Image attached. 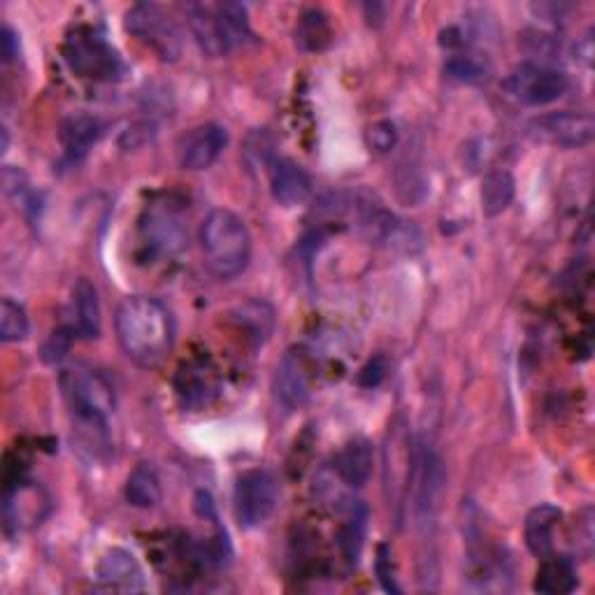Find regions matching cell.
<instances>
[{
    "instance_id": "1",
    "label": "cell",
    "mask_w": 595,
    "mask_h": 595,
    "mask_svg": "<svg viewBox=\"0 0 595 595\" xmlns=\"http://www.w3.org/2000/svg\"><path fill=\"white\" fill-rule=\"evenodd\" d=\"M61 391L77 449L91 460L108 458L112 452L108 424L117 407L112 381L91 366H72L61 373Z\"/></svg>"
},
{
    "instance_id": "2",
    "label": "cell",
    "mask_w": 595,
    "mask_h": 595,
    "mask_svg": "<svg viewBox=\"0 0 595 595\" xmlns=\"http://www.w3.org/2000/svg\"><path fill=\"white\" fill-rule=\"evenodd\" d=\"M115 330L121 351L138 368L163 366L175 349L177 328L168 305L153 296H126L115 315Z\"/></svg>"
},
{
    "instance_id": "3",
    "label": "cell",
    "mask_w": 595,
    "mask_h": 595,
    "mask_svg": "<svg viewBox=\"0 0 595 595\" xmlns=\"http://www.w3.org/2000/svg\"><path fill=\"white\" fill-rule=\"evenodd\" d=\"M200 249L207 270L215 277L236 279L249 268L251 232L236 212L212 210L200 224Z\"/></svg>"
},
{
    "instance_id": "4",
    "label": "cell",
    "mask_w": 595,
    "mask_h": 595,
    "mask_svg": "<svg viewBox=\"0 0 595 595\" xmlns=\"http://www.w3.org/2000/svg\"><path fill=\"white\" fill-rule=\"evenodd\" d=\"M63 61L77 77L93 82H119L128 72L119 51L96 26H77L68 33Z\"/></svg>"
},
{
    "instance_id": "5",
    "label": "cell",
    "mask_w": 595,
    "mask_h": 595,
    "mask_svg": "<svg viewBox=\"0 0 595 595\" xmlns=\"http://www.w3.org/2000/svg\"><path fill=\"white\" fill-rule=\"evenodd\" d=\"M140 240L153 256H172L185 247L187 219L185 207L172 196L147 202L140 217Z\"/></svg>"
},
{
    "instance_id": "6",
    "label": "cell",
    "mask_w": 595,
    "mask_h": 595,
    "mask_svg": "<svg viewBox=\"0 0 595 595\" xmlns=\"http://www.w3.org/2000/svg\"><path fill=\"white\" fill-rule=\"evenodd\" d=\"M123 26L128 33L147 44L161 61H177L182 54V33L159 6H133L123 17Z\"/></svg>"
},
{
    "instance_id": "7",
    "label": "cell",
    "mask_w": 595,
    "mask_h": 595,
    "mask_svg": "<svg viewBox=\"0 0 595 595\" xmlns=\"http://www.w3.org/2000/svg\"><path fill=\"white\" fill-rule=\"evenodd\" d=\"M503 89L507 91L509 98L522 102V106L542 108L552 106V102L565 96L567 77L561 70L549 68L545 63L524 61L505 77Z\"/></svg>"
},
{
    "instance_id": "8",
    "label": "cell",
    "mask_w": 595,
    "mask_h": 595,
    "mask_svg": "<svg viewBox=\"0 0 595 595\" xmlns=\"http://www.w3.org/2000/svg\"><path fill=\"white\" fill-rule=\"evenodd\" d=\"M279 503V484L268 470H249L238 477L232 488V512L242 528H261L275 514Z\"/></svg>"
},
{
    "instance_id": "9",
    "label": "cell",
    "mask_w": 595,
    "mask_h": 595,
    "mask_svg": "<svg viewBox=\"0 0 595 595\" xmlns=\"http://www.w3.org/2000/svg\"><path fill=\"white\" fill-rule=\"evenodd\" d=\"M315 381L317 364L313 351L305 347H291L279 358L272 379V391L284 409L296 411L313 396Z\"/></svg>"
},
{
    "instance_id": "10",
    "label": "cell",
    "mask_w": 595,
    "mask_h": 595,
    "mask_svg": "<svg viewBox=\"0 0 595 595\" xmlns=\"http://www.w3.org/2000/svg\"><path fill=\"white\" fill-rule=\"evenodd\" d=\"M528 133L537 142H547L565 149H579L593 142L595 121L588 112H571V110L552 112L533 119L528 126Z\"/></svg>"
},
{
    "instance_id": "11",
    "label": "cell",
    "mask_w": 595,
    "mask_h": 595,
    "mask_svg": "<svg viewBox=\"0 0 595 595\" xmlns=\"http://www.w3.org/2000/svg\"><path fill=\"white\" fill-rule=\"evenodd\" d=\"M49 496L44 488L36 482L17 477L6 488L3 498V516H6V530L8 535H19L21 530L40 524L49 514Z\"/></svg>"
},
{
    "instance_id": "12",
    "label": "cell",
    "mask_w": 595,
    "mask_h": 595,
    "mask_svg": "<svg viewBox=\"0 0 595 595\" xmlns=\"http://www.w3.org/2000/svg\"><path fill=\"white\" fill-rule=\"evenodd\" d=\"M175 394L185 409H202L219 394V375L210 358H191L175 375Z\"/></svg>"
},
{
    "instance_id": "13",
    "label": "cell",
    "mask_w": 595,
    "mask_h": 595,
    "mask_svg": "<svg viewBox=\"0 0 595 595\" xmlns=\"http://www.w3.org/2000/svg\"><path fill=\"white\" fill-rule=\"evenodd\" d=\"M228 145V131L221 123H202L189 131L179 147V163L185 170L202 172L212 168Z\"/></svg>"
},
{
    "instance_id": "14",
    "label": "cell",
    "mask_w": 595,
    "mask_h": 595,
    "mask_svg": "<svg viewBox=\"0 0 595 595\" xmlns=\"http://www.w3.org/2000/svg\"><path fill=\"white\" fill-rule=\"evenodd\" d=\"M98 582L100 588L106 591H121V593H136L147 588L145 571L138 558L121 547L106 552V556L98 563Z\"/></svg>"
},
{
    "instance_id": "15",
    "label": "cell",
    "mask_w": 595,
    "mask_h": 595,
    "mask_svg": "<svg viewBox=\"0 0 595 595\" xmlns=\"http://www.w3.org/2000/svg\"><path fill=\"white\" fill-rule=\"evenodd\" d=\"M106 133V126L93 115L77 112L63 119L59 140L63 147V159L70 166H77L87 159V153L98 145V140Z\"/></svg>"
},
{
    "instance_id": "16",
    "label": "cell",
    "mask_w": 595,
    "mask_h": 595,
    "mask_svg": "<svg viewBox=\"0 0 595 595\" xmlns=\"http://www.w3.org/2000/svg\"><path fill=\"white\" fill-rule=\"evenodd\" d=\"M268 175H270V194L275 202H279L281 207L303 205L307 202L309 196H313V179H309L303 166H298L291 159L277 157Z\"/></svg>"
},
{
    "instance_id": "17",
    "label": "cell",
    "mask_w": 595,
    "mask_h": 595,
    "mask_svg": "<svg viewBox=\"0 0 595 595\" xmlns=\"http://www.w3.org/2000/svg\"><path fill=\"white\" fill-rule=\"evenodd\" d=\"M375 468V449L366 437H354L343 449L333 456V473L338 475L347 486L364 488Z\"/></svg>"
},
{
    "instance_id": "18",
    "label": "cell",
    "mask_w": 595,
    "mask_h": 595,
    "mask_svg": "<svg viewBox=\"0 0 595 595\" xmlns=\"http://www.w3.org/2000/svg\"><path fill=\"white\" fill-rule=\"evenodd\" d=\"M70 328L77 338L98 340L100 338V300L98 291L89 279H77L70 298Z\"/></svg>"
},
{
    "instance_id": "19",
    "label": "cell",
    "mask_w": 595,
    "mask_h": 595,
    "mask_svg": "<svg viewBox=\"0 0 595 595\" xmlns=\"http://www.w3.org/2000/svg\"><path fill=\"white\" fill-rule=\"evenodd\" d=\"M561 519H563V512L549 503H542L528 512L524 537H526V547L533 556L547 558L549 554H554V533Z\"/></svg>"
},
{
    "instance_id": "20",
    "label": "cell",
    "mask_w": 595,
    "mask_h": 595,
    "mask_svg": "<svg viewBox=\"0 0 595 595\" xmlns=\"http://www.w3.org/2000/svg\"><path fill=\"white\" fill-rule=\"evenodd\" d=\"M577 584L579 579H577L575 561L567 556L549 554L547 558H542L533 588L542 595H565V593H573Z\"/></svg>"
},
{
    "instance_id": "21",
    "label": "cell",
    "mask_w": 595,
    "mask_h": 595,
    "mask_svg": "<svg viewBox=\"0 0 595 595\" xmlns=\"http://www.w3.org/2000/svg\"><path fill=\"white\" fill-rule=\"evenodd\" d=\"M215 14H217L219 36H221L226 54H230L232 49L245 47L247 42L254 40L249 12L242 3H219L215 6Z\"/></svg>"
},
{
    "instance_id": "22",
    "label": "cell",
    "mask_w": 595,
    "mask_h": 595,
    "mask_svg": "<svg viewBox=\"0 0 595 595\" xmlns=\"http://www.w3.org/2000/svg\"><path fill=\"white\" fill-rule=\"evenodd\" d=\"M126 500L138 509H151L157 507L163 498L161 477L151 463L136 465V470L126 479Z\"/></svg>"
},
{
    "instance_id": "23",
    "label": "cell",
    "mask_w": 595,
    "mask_h": 595,
    "mask_svg": "<svg viewBox=\"0 0 595 595\" xmlns=\"http://www.w3.org/2000/svg\"><path fill=\"white\" fill-rule=\"evenodd\" d=\"M187 17H189V26H191V33L198 42V47L202 49V54H207L210 59H221L226 57V49L219 36V26H217V14L215 8L210 6H187Z\"/></svg>"
},
{
    "instance_id": "24",
    "label": "cell",
    "mask_w": 595,
    "mask_h": 595,
    "mask_svg": "<svg viewBox=\"0 0 595 595\" xmlns=\"http://www.w3.org/2000/svg\"><path fill=\"white\" fill-rule=\"evenodd\" d=\"M366 530H368V509H366V505H360L358 500H354L349 505L347 519H345V524L340 526V533H338L340 554H343V558H345V563L349 567H356L360 554H364Z\"/></svg>"
},
{
    "instance_id": "25",
    "label": "cell",
    "mask_w": 595,
    "mask_h": 595,
    "mask_svg": "<svg viewBox=\"0 0 595 595\" xmlns=\"http://www.w3.org/2000/svg\"><path fill=\"white\" fill-rule=\"evenodd\" d=\"M296 44L303 51H324L333 40V26L330 17L319 10H305L296 23Z\"/></svg>"
},
{
    "instance_id": "26",
    "label": "cell",
    "mask_w": 595,
    "mask_h": 595,
    "mask_svg": "<svg viewBox=\"0 0 595 595\" xmlns=\"http://www.w3.org/2000/svg\"><path fill=\"white\" fill-rule=\"evenodd\" d=\"M232 317L247 330V338L254 343V347H261L275 330V309L261 300L240 305Z\"/></svg>"
},
{
    "instance_id": "27",
    "label": "cell",
    "mask_w": 595,
    "mask_h": 595,
    "mask_svg": "<svg viewBox=\"0 0 595 595\" xmlns=\"http://www.w3.org/2000/svg\"><path fill=\"white\" fill-rule=\"evenodd\" d=\"M516 182L512 172L494 170L484 177L482 182V210L486 217L503 215L514 200Z\"/></svg>"
},
{
    "instance_id": "28",
    "label": "cell",
    "mask_w": 595,
    "mask_h": 595,
    "mask_svg": "<svg viewBox=\"0 0 595 595\" xmlns=\"http://www.w3.org/2000/svg\"><path fill=\"white\" fill-rule=\"evenodd\" d=\"M31 321L21 303L12 298H3L0 303V338L3 343H21L29 338Z\"/></svg>"
},
{
    "instance_id": "29",
    "label": "cell",
    "mask_w": 595,
    "mask_h": 595,
    "mask_svg": "<svg viewBox=\"0 0 595 595\" xmlns=\"http://www.w3.org/2000/svg\"><path fill=\"white\" fill-rule=\"evenodd\" d=\"M245 161L251 170H270L277 161L275 140L266 128H256L245 140Z\"/></svg>"
},
{
    "instance_id": "30",
    "label": "cell",
    "mask_w": 595,
    "mask_h": 595,
    "mask_svg": "<svg viewBox=\"0 0 595 595\" xmlns=\"http://www.w3.org/2000/svg\"><path fill=\"white\" fill-rule=\"evenodd\" d=\"M3 185H6V194L12 198V202H17V207L21 205L23 215L29 217L31 221H36L38 210H40V200L38 194L26 185V177L17 170V168H6L3 172Z\"/></svg>"
},
{
    "instance_id": "31",
    "label": "cell",
    "mask_w": 595,
    "mask_h": 595,
    "mask_svg": "<svg viewBox=\"0 0 595 595\" xmlns=\"http://www.w3.org/2000/svg\"><path fill=\"white\" fill-rule=\"evenodd\" d=\"M445 72L458 82H479L486 77V63L473 54H456L447 61Z\"/></svg>"
},
{
    "instance_id": "32",
    "label": "cell",
    "mask_w": 595,
    "mask_h": 595,
    "mask_svg": "<svg viewBox=\"0 0 595 595\" xmlns=\"http://www.w3.org/2000/svg\"><path fill=\"white\" fill-rule=\"evenodd\" d=\"M75 338H77V335H75V330L70 326H63V328L51 333L49 340L42 347V360H44V364H49V366L61 364V360L66 358V354L70 351V345H72Z\"/></svg>"
},
{
    "instance_id": "33",
    "label": "cell",
    "mask_w": 595,
    "mask_h": 595,
    "mask_svg": "<svg viewBox=\"0 0 595 595\" xmlns=\"http://www.w3.org/2000/svg\"><path fill=\"white\" fill-rule=\"evenodd\" d=\"M368 145H370V149H375L377 153L391 151V149L398 145V128H396V123L389 121V119L375 121V123L368 128Z\"/></svg>"
},
{
    "instance_id": "34",
    "label": "cell",
    "mask_w": 595,
    "mask_h": 595,
    "mask_svg": "<svg viewBox=\"0 0 595 595\" xmlns=\"http://www.w3.org/2000/svg\"><path fill=\"white\" fill-rule=\"evenodd\" d=\"M389 368H391V364H389V358H386L384 354L373 356L368 364L358 370L356 381H358L360 389H377V386L386 377H389Z\"/></svg>"
},
{
    "instance_id": "35",
    "label": "cell",
    "mask_w": 595,
    "mask_h": 595,
    "mask_svg": "<svg viewBox=\"0 0 595 595\" xmlns=\"http://www.w3.org/2000/svg\"><path fill=\"white\" fill-rule=\"evenodd\" d=\"M377 577L386 591L400 593V586L396 584V575H394V565H391V549L386 545H381L377 552Z\"/></svg>"
},
{
    "instance_id": "36",
    "label": "cell",
    "mask_w": 595,
    "mask_h": 595,
    "mask_svg": "<svg viewBox=\"0 0 595 595\" xmlns=\"http://www.w3.org/2000/svg\"><path fill=\"white\" fill-rule=\"evenodd\" d=\"M17 57H19V38L14 36V31L10 29V26H6V29H3V59L12 61Z\"/></svg>"
}]
</instances>
